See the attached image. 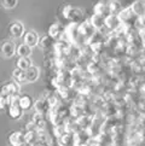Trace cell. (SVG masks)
<instances>
[{
	"label": "cell",
	"mask_w": 145,
	"mask_h": 146,
	"mask_svg": "<svg viewBox=\"0 0 145 146\" xmlns=\"http://www.w3.org/2000/svg\"><path fill=\"white\" fill-rule=\"evenodd\" d=\"M25 77H27V82H34L38 80L39 77V69L35 65H30L27 70H25Z\"/></svg>",
	"instance_id": "obj_7"
},
{
	"label": "cell",
	"mask_w": 145,
	"mask_h": 146,
	"mask_svg": "<svg viewBox=\"0 0 145 146\" xmlns=\"http://www.w3.org/2000/svg\"><path fill=\"white\" fill-rule=\"evenodd\" d=\"M0 52H1V56L4 58H12V57L16 54V46L11 41H5L0 47Z\"/></svg>",
	"instance_id": "obj_2"
},
{
	"label": "cell",
	"mask_w": 145,
	"mask_h": 146,
	"mask_svg": "<svg viewBox=\"0 0 145 146\" xmlns=\"http://www.w3.org/2000/svg\"><path fill=\"white\" fill-rule=\"evenodd\" d=\"M39 35L36 32H34V30H29V32H27L25 34H23V40H24V44L28 45L29 47H34V46H36L39 44Z\"/></svg>",
	"instance_id": "obj_3"
},
{
	"label": "cell",
	"mask_w": 145,
	"mask_h": 146,
	"mask_svg": "<svg viewBox=\"0 0 145 146\" xmlns=\"http://www.w3.org/2000/svg\"><path fill=\"white\" fill-rule=\"evenodd\" d=\"M50 41H51V39L49 38V36H43L41 39H39V42L43 47H47V46L50 45Z\"/></svg>",
	"instance_id": "obj_15"
},
{
	"label": "cell",
	"mask_w": 145,
	"mask_h": 146,
	"mask_svg": "<svg viewBox=\"0 0 145 146\" xmlns=\"http://www.w3.org/2000/svg\"><path fill=\"white\" fill-rule=\"evenodd\" d=\"M61 30L58 29V25H51V29H50V35H51V38H56L57 35L59 34Z\"/></svg>",
	"instance_id": "obj_14"
},
{
	"label": "cell",
	"mask_w": 145,
	"mask_h": 146,
	"mask_svg": "<svg viewBox=\"0 0 145 146\" xmlns=\"http://www.w3.org/2000/svg\"><path fill=\"white\" fill-rule=\"evenodd\" d=\"M19 146H30V145H29L28 143H24V141H23V143H22V144H21Z\"/></svg>",
	"instance_id": "obj_16"
},
{
	"label": "cell",
	"mask_w": 145,
	"mask_h": 146,
	"mask_svg": "<svg viewBox=\"0 0 145 146\" xmlns=\"http://www.w3.org/2000/svg\"><path fill=\"white\" fill-rule=\"evenodd\" d=\"M12 76L15 81L17 83H23V82H27V77H25V71L24 70H21V69H15L12 72Z\"/></svg>",
	"instance_id": "obj_9"
},
{
	"label": "cell",
	"mask_w": 145,
	"mask_h": 146,
	"mask_svg": "<svg viewBox=\"0 0 145 146\" xmlns=\"http://www.w3.org/2000/svg\"><path fill=\"white\" fill-rule=\"evenodd\" d=\"M18 3V0H1V5L3 7L7 9V10H11V9H15L16 5Z\"/></svg>",
	"instance_id": "obj_12"
},
{
	"label": "cell",
	"mask_w": 145,
	"mask_h": 146,
	"mask_svg": "<svg viewBox=\"0 0 145 146\" xmlns=\"http://www.w3.org/2000/svg\"><path fill=\"white\" fill-rule=\"evenodd\" d=\"M22 112H23V110L19 108L18 102L9 104V115L11 116V118H15V119L19 118L21 116H22Z\"/></svg>",
	"instance_id": "obj_6"
},
{
	"label": "cell",
	"mask_w": 145,
	"mask_h": 146,
	"mask_svg": "<svg viewBox=\"0 0 145 146\" xmlns=\"http://www.w3.org/2000/svg\"><path fill=\"white\" fill-rule=\"evenodd\" d=\"M30 65H32V60H30L29 57H19L17 60V68L21 70L25 71Z\"/></svg>",
	"instance_id": "obj_10"
},
{
	"label": "cell",
	"mask_w": 145,
	"mask_h": 146,
	"mask_svg": "<svg viewBox=\"0 0 145 146\" xmlns=\"http://www.w3.org/2000/svg\"><path fill=\"white\" fill-rule=\"evenodd\" d=\"M9 32H10V35L12 36V38H22L23 34H24V28H23V25L22 23H19V22H13L10 24V27H9Z\"/></svg>",
	"instance_id": "obj_4"
},
{
	"label": "cell",
	"mask_w": 145,
	"mask_h": 146,
	"mask_svg": "<svg viewBox=\"0 0 145 146\" xmlns=\"http://www.w3.org/2000/svg\"><path fill=\"white\" fill-rule=\"evenodd\" d=\"M33 103L34 102H33L32 97L28 96V94H23L18 98V105L22 110H29V109H32Z\"/></svg>",
	"instance_id": "obj_5"
},
{
	"label": "cell",
	"mask_w": 145,
	"mask_h": 146,
	"mask_svg": "<svg viewBox=\"0 0 145 146\" xmlns=\"http://www.w3.org/2000/svg\"><path fill=\"white\" fill-rule=\"evenodd\" d=\"M16 54L18 57H29L32 54V47L25 44H21L16 47Z\"/></svg>",
	"instance_id": "obj_8"
},
{
	"label": "cell",
	"mask_w": 145,
	"mask_h": 146,
	"mask_svg": "<svg viewBox=\"0 0 145 146\" xmlns=\"http://www.w3.org/2000/svg\"><path fill=\"white\" fill-rule=\"evenodd\" d=\"M19 91V87L17 85L16 81H11V82H6L5 85L1 86L0 88V93L3 96H6V97H11V96H17V93Z\"/></svg>",
	"instance_id": "obj_1"
},
{
	"label": "cell",
	"mask_w": 145,
	"mask_h": 146,
	"mask_svg": "<svg viewBox=\"0 0 145 146\" xmlns=\"http://www.w3.org/2000/svg\"><path fill=\"white\" fill-rule=\"evenodd\" d=\"M10 141H11V144H13V146H15V145L19 146L24 141V138H23L22 133L16 132V133H12V134H11V137H10Z\"/></svg>",
	"instance_id": "obj_11"
},
{
	"label": "cell",
	"mask_w": 145,
	"mask_h": 146,
	"mask_svg": "<svg viewBox=\"0 0 145 146\" xmlns=\"http://www.w3.org/2000/svg\"><path fill=\"white\" fill-rule=\"evenodd\" d=\"M9 104H10V97L0 94V110H5L6 106H9Z\"/></svg>",
	"instance_id": "obj_13"
}]
</instances>
